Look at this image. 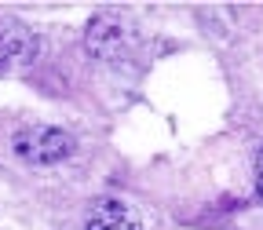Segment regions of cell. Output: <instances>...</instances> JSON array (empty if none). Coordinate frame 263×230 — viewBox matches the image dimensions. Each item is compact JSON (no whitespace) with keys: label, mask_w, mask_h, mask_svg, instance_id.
<instances>
[{"label":"cell","mask_w":263,"mask_h":230,"mask_svg":"<svg viewBox=\"0 0 263 230\" xmlns=\"http://www.w3.org/2000/svg\"><path fill=\"white\" fill-rule=\"evenodd\" d=\"M37 55V33L26 29L22 22H0V73L18 70L22 62Z\"/></svg>","instance_id":"obj_3"},{"label":"cell","mask_w":263,"mask_h":230,"mask_svg":"<svg viewBox=\"0 0 263 230\" xmlns=\"http://www.w3.org/2000/svg\"><path fill=\"white\" fill-rule=\"evenodd\" d=\"M88 51L95 59H121L128 48H132V26L124 18H114V15H95L91 26H88Z\"/></svg>","instance_id":"obj_2"},{"label":"cell","mask_w":263,"mask_h":230,"mask_svg":"<svg viewBox=\"0 0 263 230\" xmlns=\"http://www.w3.org/2000/svg\"><path fill=\"white\" fill-rule=\"evenodd\" d=\"M11 146L26 164H55L73 154V136L55 124H33V128L18 131Z\"/></svg>","instance_id":"obj_1"},{"label":"cell","mask_w":263,"mask_h":230,"mask_svg":"<svg viewBox=\"0 0 263 230\" xmlns=\"http://www.w3.org/2000/svg\"><path fill=\"white\" fill-rule=\"evenodd\" d=\"M88 230H143V219L136 208H128L117 197H99L88 208Z\"/></svg>","instance_id":"obj_4"},{"label":"cell","mask_w":263,"mask_h":230,"mask_svg":"<svg viewBox=\"0 0 263 230\" xmlns=\"http://www.w3.org/2000/svg\"><path fill=\"white\" fill-rule=\"evenodd\" d=\"M256 190H259V197H263V150H259V157H256Z\"/></svg>","instance_id":"obj_5"}]
</instances>
